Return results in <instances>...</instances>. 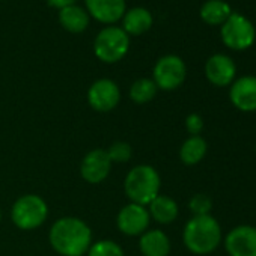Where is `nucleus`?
Wrapping results in <instances>:
<instances>
[{"label":"nucleus","mask_w":256,"mask_h":256,"mask_svg":"<svg viewBox=\"0 0 256 256\" xmlns=\"http://www.w3.org/2000/svg\"><path fill=\"white\" fill-rule=\"evenodd\" d=\"M47 2H48L50 6L58 8V10H62V8H66V6L74 5L77 0H47Z\"/></svg>","instance_id":"nucleus-26"},{"label":"nucleus","mask_w":256,"mask_h":256,"mask_svg":"<svg viewBox=\"0 0 256 256\" xmlns=\"http://www.w3.org/2000/svg\"><path fill=\"white\" fill-rule=\"evenodd\" d=\"M48 217L47 202L38 194H24L18 198L11 210L14 224L22 230H34L46 223Z\"/></svg>","instance_id":"nucleus-4"},{"label":"nucleus","mask_w":256,"mask_h":256,"mask_svg":"<svg viewBox=\"0 0 256 256\" xmlns=\"http://www.w3.org/2000/svg\"><path fill=\"white\" fill-rule=\"evenodd\" d=\"M88 256H125L124 248L112 240H100L90 244Z\"/></svg>","instance_id":"nucleus-22"},{"label":"nucleus","mask_w":256,"mask_h":256,"mask_svg":"<svg viewBox=\"0 0 256 256\" xmlns=\"http://www.w3.org/2000/svg\"><path fill=\"white\" fill-rule=\"evenodd\" d=\"M139 248L144 256H169L170 240L160 229H151L140 235Z\"/></svg>","instance_id":"nucleus-16"},{"label":"nucleus","mask_w":256,"mask_h":256,"mask_svg":"<svg viewBox=\"0 0 256 256\" xmlns=\"http://www.w3.org/2000/svg\"><path fill=\"white\" fill-rule=\"evenodd\" d=\"M148 212L151 218H154L160 224H169L176 220L180 214L178 204L166 196V194H158L150 205H148Z\"/></svg>","instance_id":"nucleus-17"},{"label":"nucleus","mask_w":256,"mask_h":256,"mask_svg":"<svg viewBox=\"0 0 256 256\" xmlns=\"http://www.w3.org/2000/svg\"><path fill=\"white\" fill-rule=\"evenodd\" d=\"M152 14L146 8L136 6L130 11H125L122 17V29L128 36H139L146 34L152 28Z\"/></svg>","instance_id":"nucleus-15"},{"label":"nucleus","mask_w":256,"mask_h":256,"mask_svg":"<svg viewBox=\"0 0 256 256\" xmlns=\"http://www.w3.org/2000/svg\"><path fill=\"white\" fill-rule=\"evenodd\" d=\"M230 14V6L223 0H208L200 8V18L211 26L223 24Z\"/></svg>","instance_id":"nucleus-20"},{"label":"nucleus","mask_w":256,"mask_h":256,"mask_svg":"<svg viewBox=\"0 0 256 256\" xmlns=\"http://www.w3.org/2000/svg\"><path fill=\"white\" fill-rule=\"evenodd\" d=\"M205 76L208 82L217 88L232 84L236 76V66L229 56L214 54L205 64Z\"/></svg>","instance_id":"nucleus-13"},{"label":"nucleus","mask_w":256,"mask_h":256,"mask_svg":"<svg viewBox=\"0 0 256 256\" xmlns=\"http://www.w3.org/2000/svg\"><path fill=\"white\" fill-rule=\"evenodd\" d=\"M89 20L90 17L88 11L77 5L59 10V23L65 30L71 34H82L83 30H86L89 26Z\"/></svg>","instance_id":"nucleus-18"},{"label":"nucleus","mask_w":256,"mask_h":256,"mask_svg":"<svg viewBox=\"0 0 256 256\" xmlns=\"http://www.w3.org/2000/svg\"><path fill=\"white\" fill-rule=\"evenodd\" d=\"M157 84L152 78H139L130 88V98L138 104H146L157 95Z\"/></svg>","instance_id":"nucleus-21"},{"label":"nucleus","mask_w":256,"mask_h":256,"mask_svg":"<svg viewBox=\"0 0 256 256\" xmlns=\"http://www.w3.org/2000/svg\"><path fill=\"white\" fill-rule=\"evenodd\" d=\"M187 76V68L184 60L175 54H166L160 58L152 71V80L162 90L178 89Z\"/></svg>","instance_id":"nucleus-7"},{"label":"nucleus","mask_w":256,"mask_h":256,"mask_svg":"<svg viewBox=\"0 0 256 256\" xmlns=\"http://www.w3.org/2000/svg\"><path fill=\"white\" fill-rule=\"evenodd\" d=\"M224 250L229 256H256V228L240 224L224 236Z\"/></svg>","instance_id":"nucleus-10"},{"label":"nucleus","mask_w":256,"mask_h":256,"mask_svg":"<svg viewBox=\"0 0 256 256\" xmlns=\"http://www.w3.org/2000/svg\"><path fill=\"white\" fill-rule=\"evenodd\" d=\"M223 241L220 223L211 216H193L184 226L182 242L194 254H210Z\"/></svg>","instance_id":"nucleus-2"},{"label":"nucleus","mask_w":256,"mask_h":256,"mask_svg":"<svg viewBox=\"0 0 256 256\" xmlns=\"http://www.w3.org/2000/svg\"><path fill=\"white\" fill-rule=\"evenodd\" d=\"M206 151H208V144L202 136H190L181 145L180 158L186 166H194L204 160Z\"/></svg>","instance_id":"nucleus-19"},{"label":"nucleus","mask_w":256,"mask_h":256,"mask_svg":"<svg viewBox=\"0 0 256 256\" xmlns=\"http://www.w3.org/2000/svg\"><path fill=\"white\" fill-rule=\"evenodd\" d=\"M48 241L62 256H84L92 244V230L78 217H62L52 224Z\"/></svg>","instance_id":"nucleus-1"},{"label":"nucleus","mask_w":256,"mask_h":256,"mask_svg":"<svg viewBox=\"0 0 256 256\" xmlns=\"http://www.w3.org/2000/svg\"><path fill=\"white\" fill-rule=\"evenodd\" d=\"M112 162L106 150H92L88 152L80 164V175L89 184H100L110 175Z\"/></svg>","instance_id":"nucleus-11"},{"label":"nucleus","mask_w":256,"mask_h":256,"mask_svg":"<svg viewBox=\"0 0 256 256\" xmlns=\"http://www.w3.org/2000/svg\"><path fill=\"white\" fill-rule=\"evenodd\" d=\"M130 48V36L122 28L107 26L94 41V53L104 64H116L125 58Z\"/></svg>","instance_id":"nucleus-5"},{"label":"nucleus","mask_w":256,"mask_h":256,"mask_svg":"<svg viewBox=\"0 0 256 256\" xmlns=\"http://www.w3.org/2000/svg\"><path fill=\"white\" fill-rule=\"evenodd\" d=\"M106 152L112 163H126L133 156V148L126 142H114L108 146V150H106Z\"/></svg>","instance_id":"nucleus-23"},{"label":"nucleus","mask_w":256,"mask_h":256,"mask_svg":"<svg viewBox=\"0 0 256 256\" xmlns=\"http://www.w3.org/2000/svg\"><path fill=\"white\" fill-rule=\"evenodd\" d=\"M162 180L158 172L150 164L134 166L126 174L124 192L130 202L146 206L160 194Z\"/></svg>","instance_id":"nucleus-3"},{"label":"nucleus","mask_w":256,"mask_h":256,"mask_svg":"<svg viewBox=\"0 0 256 256\" xmlns=\"http://www.w3.org/2000/svg\"><path fill=\"white\" fill-rule=\"evenodd\" d=\"M0 220H2V210H0Z\"/></svg>","instance_id":"nucleus-27"},{"label":"nucleus","mask_w":256,"mask_h":256,"mask_svg":"<svg viewBox=\"0 0 256 256\" xmlns=\"http://www.w3.org/2000/svg\"><path fill=\"white\" fill-rule=\"evenodd\" d=\"M188 210L193 216H208L212 210V199L205 193H196L188 200Z\"/></svg>","instance_id":"nucleus-24"},{"label":"nucleus","mask_w":256,"mask_h":256,"mask_svg":"<svg viewBox=\"0 0 256 256\" xmlns=\"http://www.w3.org/2000/svg\"><path fill=\"white\" fill-rule=\"evenodd\" d=\"M222 41L230 50H246L253 46L256 32L253 24L241 14H230L222 24Z\"/></svg>","instance_id":"nucleus-6"},{"label":"nucleus","mask_w":256,"mask_h":256,"mask_svg":"<svg viewBox=\"0 0 256 256\" xmlns=\"http://www.w3.org/2000/svg\"><path fill=\"white\" fill-rule=\"evenodd\" d=\"M89 17L104 24H114L125 14V0H84Z\"/></svg>","instance_id":"nucleus-14"},{"label":"nucleus","mask_w":256,"mask_h":256,"mask_svg":"<svg viewBox=\"0 0 256 256\" xmlns=\"http://www.w3.org/2000/svg\"><path fill=\"white\" fill-rule=\"evenodd\" d=\"M150 223H151V216L148 212V208L133 202L122 206L116 217L118 229L128 236L142 235L144 232L148 230Z\"/></svg>","instance_id":"nucleus-8"},{"label":"nucleus","mask_w":256,"mask_h":256,"mask_svg":"<svg viewBox=\"0 0 256 256\" xmlns=\"http://www.w3.org/2000/svg\"><path fill=\"white\" fill-rule=\"evenodd\" d=\"M186 130L190 133V136H200L204 130V119L198 113H190L186 118Z\"/></svg>","instance_id":"nucleus-25"},{"label":"nucleus","mask_w":256,"mask_h":256,"mask_svg":"<svg viewBox=\"0 0 256 256\" xmlns=\"http://www.w3.org/2000/svg\"><path fill=\"white\" fill-rule=\"evenodd\" d=\"M229 100L240 112H256V77L244 76L234 80L229 89Z\"/></svg>","instance_id":"nucleus-12"},{"label":"nucleus","mask_w":256,"mask_h":256,"mask_svg":"<svg viewBox=\"0 0 256 256\" xmlns=\"http://www.w3.org/2000/svg\"><path fill=\"white\" fill-rule=\"evenodd\" d=\"M119 101H120L119 86L110 78H100L94 82L88 90L89 106L100 113L112 112L119 104Z\"/></svg>","instance_id":"nucleus-9"},{"label":"nucleus","mask_w":256,"mask_h":256,"mask_svg":"<svg viewBox=\"0 0 256 256\" xmlns=\"http://www.w3.org/2000/svg\"><path fill=\"white\" fill-rule=\"evenodd\" d=\"M254 152H256V146H254Z\"/></svg>","instance_id":"nucleus-28"}]
</instances>
